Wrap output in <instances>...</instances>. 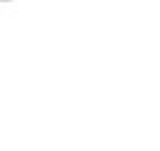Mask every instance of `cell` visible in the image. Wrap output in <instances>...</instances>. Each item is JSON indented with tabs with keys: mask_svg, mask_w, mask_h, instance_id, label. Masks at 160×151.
Listing matches in <instances>:
<instances>
[{
	"mask_svg": "<svg viewBox=\"0 0 160 151\" xmlns=\"http://www.w3.org/2000/svg\"><path fill=\"white\" fill-rule=\"evenodd\" d=\"M0 2H9V0H0Z\"/></svg>",
	"mask_w": 160,
	"mask_h": 151,
	"instance_id": "1",
	"label": "cell"
}]
</instances>
